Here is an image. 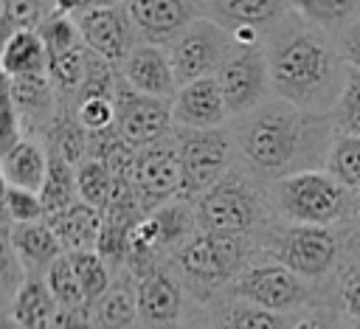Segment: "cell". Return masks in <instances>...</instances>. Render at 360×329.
Masks as SVG:
<instances>
[{
  "label": "cell",
  "instance_id": "cell-1",
  "mask_svg": "<svg viewBox=\"0 0 360 329\" xmlns=\"http://www.w3.org/2000/svg\"><path fill=\"white\" fill-rule=\"evenodd\" d=\"M332 53L321 37L295 34L281 39L270 53V82L281 98L309 104L329 84Z\"/></svg>",
  "mask_w": 360,
  "mask_h": 329
},
{
  "label": "cell",
  "instance_id": "cell-2",
  "mask_svg": "<svg viewBox=\"0 0 360 329\" xmlns=\"http://www.w3.org/2000/svg\"><path fill=\"white\" fill-rule=\"evenodd\" d=\"M301 112L290 98L273 101L267 107H253V115L239 129L242 155L262 172H276L292 160L301 143Z\"/></svg>",
  "mask_w": 360,
  "mask_h": 329
},
{
  "label": "cell",
  "instance_id": "cell-3",
  "mask_svg": "<svg viewBox=\"0 0 360 329\" xmlns=\"http://www.w3.org/2000/svg\"><path fill=\"white\" fill-rule=\"evenodd\" d=\"M276 200L292 222L329 225L343 208V186L329 172H292L276 183Z\"/></svg>",
  "mask_w": 360,
  "mask_h": 329
},
{
  "label": "cell",
  "instance_id": "cell-4",
  "mask_svg": "<svg viewBox=\"0 0 360 329\" xmlns=\"http://www.w3.org/2000/svg\"><path fill=\"white\" fill-rule=\"evenodd\" d=\"M233 37L214 20H191L169 45L177 84L200 76H211L228 59Z\"/></svg>",
  "mask_w": 360,
  "mask_h": 329
},
{
  "label": "cell",
  "instance_id": "cell-5",
  "mask_svg": "<svg viewBox=\"0 0 360 329\" xmlns=\"http://www.w3.org/2000/svg\"><path fill=\"white\" fill-rule=\"evenodd\" d=\"M132 186L138 191L143 214H152L155 208L166 205L183 191V160H180L177 138L174 143L160 138L149 146H138L132 166Z\"/></svg>",
  "mask_w": 360,
  "mask_h": 329
},
{
  "label": "cell",
  "instance_id": "cell-6",
  "mask_svg": "<svg viewBox=\"0 0 360 329\" xmlns=\"http://www.w3.org/2000/svg\"><path fill=\"white\" fill-rule=\"evenodd\" d=\"M177 149L183 160V194L194 197L214 186L228 166V135L219 127H180Z\"/></svg>",
  "mask_w": 360,
  "mask_h": 329
},
{
  "label": "cell",
  "instance_id": "cell-7",
  "mask_svg": "<svg viewBox=\"0 0 360 329\" xmlns=\"http://www.w3.org/2000/svg\"><path fill=\"white\" fill-rule=\"evenodd\" d=\"M256 197L245 180L228 174L219 177L214 186H208L194 208V219L202 231L217 233H245L256 222Z\"/></svg>",
  "mask_w": 360,
  "mask_h": 329
},
{
  "label": "cell",
  "instance_id": "cell-8",
  "mask_svg": "<svg viewBox=\"0 0 360 329\" xmlns=\"http://www.w3.org/2000/svg\"><path fill=\"white\" fill-rule=\"evenodd\" d=\"M172 121L174 115L166 98L141 93L127 82L115 84V129L132 146H149L166 138Z\"/></svg>",
  "mask_w": 360,
  "mask_h": 329
},
{
  "label": "cell",
  "instance_id": "cell-9",
  "mask_svg": "<svg viewBox=\"0 0 360 329\" xmlns=\"http://www.w3.org/2000/svg\"><path fill=\"white\" fill-rule=\"evenodd\" d=\"M245 242L242 233H217V231H202L200 236H191L180 247V270L200 281V284H219L233 276L239 267Z\"/></svg>",
  "mask_w": 360,
  "mask_h": 329
},
{
  "label": "cell",
  "instance_id": "cell-10",
  "mask_svg": "<svg viewBox=\"0 0 360 329\" xmlns=\"http://www.w3.org/2000/svg\"><path fill=\"white\" fill-rule=\"evenodd\" d=\"M217 79L225 93L231 115H242L262 101L270 84V62L259 51L242 45L233 56L222 62V67L217 70Z\"/></svg>",
  "mask_w": 360,
  "mask_h": 329
},
{
  "label": "cell",
  "instance_id": "cell-11",
  "mask_svg": "<svg viewBox=\"0 0 360 329\" xmlns=\"http://www.w3.org/2000/svg\"><path fill=\"white\" fill-rule=\"evenodd\" d=\"M79 31L82 42L98 53L101 59L121 65L129 51L135 48V22L129 11H121L118 6H93L79 14Z\"/></svg>",
  "mask_w": 360,
  "mask_h": 329
},
{
  "label": "cell",
  "instance_id": "cell-12",
  "mask_svg": "<svg viewBox=\"0 0 360 329\" xmlns=\"http://www.w3.org/2000/svg\"><path fill=\"white\" fill-rule=\"evenodd\" d=\"M338 253V242L335 236L326 231V225H315V222H298L295 228H290L281 242H278V262H284L287 267H292L298 276L307 278H318L323 276Z\"/></svg>",
  "mask_w": 360,
  "mask_h": 329
},
{
  "label": "cell",
  "instance_id": "cell-13",
  "mask_svg": "<svg viewBox=\"0 0 360 329\" xmlns=\"http://www.w3.org/2000/svg\"><path fill=\"white\" fill-rule=\"evenodd\" d=\"M236 295L245 301H253L259 307L284 312L304 298V284L298 281V273L292 267H287L284 262L259 264V267H250L236 281Z\"/></svg>",
  "mask_w": 360,
  "mask_h": 329
},
{
  "label": "cell",
  "instance_id": "cell-14",
  "mask_svg": "<svg viewBox=\"0 0 360 329\" xmlns=\"http://www.w3.org/2000/svg\"><path fill=\"white\" fill-rule=\"evenodd\" d=\"M172 115L180 127H219L231 115V110L217 73L180 84L172 101Z\"/></svg>",
  "mask_w": 360,
  "mask_h": 329
},
{
  "label": "cell",
  "instance_id": "cell-15",
  "mask_svg": "<svg viewBox=\"0 0 360 329\" xmlns=\"http://www.w3.org/2000/svg\"><path fill=\"white\" fill-rule=\"evenodd\" d=\"M121 79L129 87L149 96H160V98L174 96V87H177L172 56L166 48H160V42L135 45L129 56L121 62Z\"/></svg>",
  "mask_w": 360,
  "mask_h": 329
},
{
  "label": "cell",
  "instance_id": "cell-16",
  "mask_svg": "<svg viewBox=\"0 0 360 329\" xmlns=\"http://www.w3.org/2000/svg\"><path fill=\"white\" fill-rule=\"evenodd\" d=\"M138 315L146 326H169L180 321L183 312V295L172 276L158 270L155 264L143 273H138Z\"/></svg>",
  "mask_w": 360,
  "mask_h": 329
},
{
  "label": "cell",
  "instance_id": "cell-17",
  "mask_svg": "<svg viewBox=\"0 0 360 329\" xmlns=\"http://www.w3.org/2000/svg\"><path fill=\"white\" fill-rule=\"evenodd\" d=\"M127 11L149 42H166L194 20L186 0H127Z\"/></svg>",
  "mask_w": 360,
  "mask_h": 329
},
{
  "label": "cell",
  "instance_id": "cell-18",
  "mask_svg": "<svg viewBox=\"0 0 360 329\" xmlns=\"http://www.w3.org/2000/svg\"><path fill=\"white\" fill-rule=\"evenodd\" d=\"M51 228L56 231L59 242L65 250H90L98 242L101 225H104V214L101 208L84 202L82 197L76 202H70L65 211L48 217Z\"/></svg>",
  "mask_w": 360,
  "mask_h": 329
},
{
  "label": "cell",
  "instance_id": "cell-19",
  "mask_svg": "<svg viewBox=\"0 0 360 329\" xmlns=\"http://www.w3.org/2000/svg\"><path fill=\"white\" fill-rule=\"evenodd\" d=\"M8 245L20 256V262L45 267L51 264L65 247L51 228V222L34 219V222H8Z\"/></svg>",
  "mask_w": 360,
  "mask_h": 329
},
{
  "label": "cell",
  "instance_id": "cell-20",
  "mask_svg": "<svg viewBox=\"0 0 360 329\" xmlns=\"http://www.w3.org/2000/svg\"><path fill=\"white\" fill-rule=\"evenodd\" d=\"M3 73L25 76V73H48V48L39 31L14 28L3 42Z\"/></svg>",
  "mask_w": 360,
  "mask_h": 329
},
{
  "label": "cell",
  "instance_id": "cell-21",
  "mask_svg": "<svg viewBox=\"0 0 360 329\" xmlns=\"http://www.w3.org/2000/svg\"><path fill=\"white\" fill-rule=\"evenodd\" d=\"M48 160L51 157H45V152L34 141L17 138L11 146L3 149V160H0L3 180L11 186L39 191L45 183V174H48Z\"/></svg>",
  "mask_w": 360,
  "mask_h": 329
},
{
  "label": "cell",
  "instance_id": "cell-22",
  "mask_svg": "<svg viewBox=\"0 0 360 329\" xmlns=\"http://www.w3.org/2000/svg\"><path fill=\"white\" fill-rule=\"evenodd\" d=\"M59 312V301L51 292L48 281L31 278L20 284L14 304H11V318L20 326H53V318Z\"/></svg>",
  "mask_w": 360,
  "mask_h": 329
},
{
  "label": "cell",
  "instance_id": "cell-23",
  "mask_svg": "<svg viewBox=\"0 0 360 329\" xmlns=\"http://www.w3.org/2000/svg\"><path fill=\"white\" fill-rule=\"evenodd\" d=\"M48 174L45 183L39 188L42 202H45V217H53L59 211H65L70 202H76L79 188H76V169L68 157H62L59 152L48 155Z\"/></svg>",
  "mask_w": 360,
  "mask_h": 329
},
{
  "label": "cell",
  "instance_id": "cell-24",
  "mask_svg": "<svg viewBox=\"0 0 360 329\" xmlns=\"http://www.w3.org/2000/svg\"><path fill=\"white\" fill-rule=\"evenodd\" d=\"M51 76L48 73H25L6 76V96L22 115H45L51 110Z\"/></svg>",
  "mask_w": 360,
  "mask_h": 329
},
{
  "label": "cell",
  "instance_id": "cell-25",
  "mask_svg": "<svg viewBox=\"0 0 360 329\" xmlns=\"http://www.w3.org/2000/svg\"><path fill=\"white\" fill-rule=\"evenodd\" d=\"M76 188H79V197L84 202L104 211L110 205V197H112V188H115V174L101 157H96V155L84 157L76 166Z\"/></svg>",
  "mask_w": 360,
  "mask_h": 329
},
{
  "label": "cell",
  "instance_id": "cell-26",
  "mask_svg": "<svg viewBox=\"0 0 360 329\" xmlns=\"http://www.w3.org/2000/svg\"><path fill=\"white\" fill-rule=\"evenodd\" d=\"M90 70V48L82 42L70 51L48 56V76L62 93H79Z\"/></svg>",
  "mask_w": 360,
  "mask_h": 329
},
{
  "label": "cell",
  "instance_id": "cell-27",
  "mask_svg": "<svg viewBox=\"0 0 360 329\" xmlns=\"http://www.w3.org/2000/svg\"><path fill=\"white\" fill-rule=\"evenodd\" d=\"M326 172L343 186L360 191V135L343 132L332 141L326 155Z\"/></svg>",
  "mask_w": 360,
  "mask_h": 329
},
{
  "label": "cell",
  "instance_id": "cell-28",
  "mask_svg": "<svg viewBox=\"0 0 360 329\" xmlns=\"http://www.w3.org/2000/svg\"><path fill=\"white\" fill-rule=\"evenodd\" d=\"M214 11L231 25H270L281 11L284 0H214Z\"/></svg>",
  "mask_w": 360,
  "mask_h": 329
},
{
  "label": "cell",
  "instance_id": "cell-29",
  "mask_svg": "<svg viewBox=\"0 0 360 329\" xmlns=\"http://www.w3.org/2000/svg\"><path fill=\"white\" fill-rule=\"evenodd\" d=\"M73 270L79 276L82 292L87 298V304H96L107 290H110V264L101 259V253L96 247L90 250H68Z\"/></svg>",
  "mask_w": 360,
  "mask_h": 329
},
{
  "label": "cell",
  "instance_id": "cell-30",
  "mask_svg": "<svg viewBox=\"0 0 360 329\" xmlns=\"http://www.w3.org/2000/svg\"><path fill=\"white\" fill-rule=\"evenodd\" d=\"M96 321L101 326H132L135 321H141V315H138V290H129L127 284L110 287L98 298Z\"/></svg>",
  "mask_w": 360,
  "mask_h": 329
},
{
  "label": "cell",
  "instance_id": "cell-31",
  "mask_svg": "<svg viewBox=\"0 0 360 329\" xmlns=\"http://www.w3.org/2000/svg\"><path fill=\"white\" fill-rule=\"evenodd\" d=\"M45 281L51 287V292L56 295L59 307H70V309H82L87 307V298L82 292V284H79V276L73 270V262L70 256L59 253L51 264H48V273H45Z\"/></svg>",
  "mask_w": 360,
  "mask_h": 329
},
{
  "label": "cell",
  "instance_id": "cell-32",
  "mask_svg": "<svg viewBox=\"0 0 360 329\" xmlns=\"http://www.w3.org/2000/svg\"><path fill=\"white\" fill-rule=\"evenodd\" d=\"M76 118L87 132H101L115 124V93H79Z\"/></svg>",
  "mask_w": 360,
  "mask_h": 329
},
{
  "label": "cell",
  "instance_id": "cell-33",
  "mask_svg": "<svg viewBox=\"0 0 360 329\" xmlns=\"http://www.w3.org/2000/svg\"><path fill=\"white\" fill-rule=\"evenodd\" d=\"M292 6L304 20L321 28H335L357 11L360 0H292Z\"/></svg>",
  "mask_w": 360,
  "mask_h": 329
},
{
  "label": "cell",
  "instance_id": "cell-34",
  "mask_svg": "<svg viewBox=\"0 0 360 329\" xmlns=\"http://www.w3.org/2000/svg\"><path fill=\"white\" fill-rule=\"evenodd\" d=\"M3 211H6L8 222H34V219L45 217V202H42L39 191L6 183V188H3Z\"/></svg>",
  "mask_w": 360,
  "mask_h": 329
},
{
  "label": "cell",
  "instance_id": "cell-35",
  "mask_svg": "<svg viewBox=\"0 0 360 329\" xmlns=\"http://www.w3.org/2000/svg\"><path fill=\"white\" fill-rule=\"evenodd\" d=\"M39 34H42V39H45L48 56H53V53H62V51H70V48L82 45L79 22H73V20H70V14H62V11H56L53 17H48V20L39 25Z\"/></svg>",
  "mask_w": 360,
  "mask_h": 329
},
{
  "label": "cell",
  "instance_id": "cell-36",
  "mask_svg": "<svg viewBox=\"0 0 360 329\" xmlns=\"http://www.w3.org/2000/svg\"><path fill=\"white\" fill-rule=\"evenodd\" d=\"M152 217H155V222H158V233H160V245H172V242H177V239H183V236H188V231H191V211H188V205H183V202H174V200H169L166 205H160V208H155L152 211Z\"/></svg>",
  "mask_w": 360,
  "mask_h": 329
},
{
  "label": "cell",
  "instance_id": "cell-37",
  "mask_svg": "<svg viewBox=\"0 0 360 329\" xmlns=\"http://www.w3.org/2000/svg\"><path fill=\"white\" fill-rule=\"evenodd\" d=\"M338 121L343 132L360 135V67H352L338 101Z\"/></svg>",
  "mask_w": 360,
  "mask_h": 329
},
{
  "label": "cell",
  "instance_id": "cell-38",
  "mask_svg": "<svg viewBox=\"0 0 360 329\" xmlns=\"http://www.w3.org/2000/svg\"><path fill=\"white\" fill-rule=\"evenodd\" d=\"M84 132H87V129L82 127L79 118H76V124H70V121L59 124L56 132H53V152H59V155L68 157L70 163H79L82 155H84V149L90 146V141L84 138Z\"/></svg>",
  "mask_w": 360,
  "mask_h": 329
},
{
  "label": "cell",
  "instance_id": "cell-39",
  "mask_svg": "<svg viewBox=\"0 0 360 329\" xmlns=\"http://www.w3.org/2000/svg\"><path fill=\"white\" fill-rule=\"evenodd\" d=\"M228 326H281L284 318L276 312V309H267V307H259L253 301L248 304H236L231 312H228Z\"/></svg>",
  "mask_w": 360,
  "mask_h": 329
},
{
  "label": "cell",
  "instance_id": "cell-40",
  "mask_svg": "<svg viewBox=\"0 0 360 329\" xmlns=\"http://www.w3.org/2000/svg\"><path fill=\"white\" fill-rule=\"evenodd\" d=\"M39 20V0H3V28L6 37L14 28H31Z\"/></svg>",
  "mask_w": 360,
  "mask_h": 329
},
{
  "label": "cell",
  "instance_id": "cell-41",
  "mask_svg": "<svg viewBox=\"0 0 360 329\" xmlns=\"http://www.w3.org/2000/svg\"><path fill=\"white\" fill-rule=\"evenodd\" d=\"M340 301H343V309L360 321V276H346L340 287Z\"/></svg>",
  "mask_w": 360,
  "mask_h": 329
},
{
  "label": "cell",
  "instance_id": "cell-42",
  "mask_svg": "<svg viewBox=\"0 0 360 329\" xmlns=\"http://www.w3.org/2000/svg\"><path fill=\"white\" fill-rule=\"evenodd\" d=\"M343 59L352 67H360V20H354L343 34Z\"/></svg>",
  "mask_w": 360,
  "mask_h": 329
},
{
  "label": "cell",
  "instance_id": "cell-43",
  "mask_svg": "<svg viewBox=\"0 0 360 329\" xmlns=\"http://www.w3.org/2000/svg\"><path fill=\"white\" fill-rule=\"evenodd\" d=\"M53 6L62 14H82L87 8V0H53Z\"/></svg>",
  "mask_w": 360,
  "mask_h": 329
},
{
  "label": "cell",
  "instance_id": "cell-44",
  "mask_svg": "<svg viewBox=\"0 0 360 329\" xmlns=\"http://www.w3.org/2000/svg\"><path fill=\"white\" fill-rule=\"evenodd\" d=\"M121 0H87V8H93V6H118Z\"/></svg>",
  "mask_w": 360,
  "mask_h": 329
}]
</instances>
